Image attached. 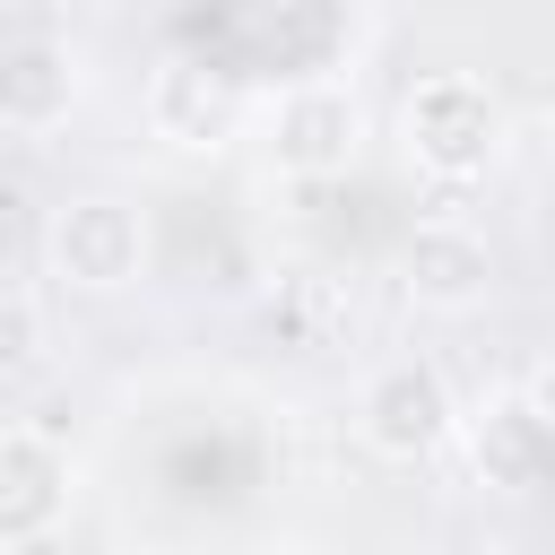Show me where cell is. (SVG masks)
I'll return each instance as SVG.
<instances>
[{
	"label": "cell",
	"instance_id": "obj_3",
	"mask_svg": "<svg viewBox=\"0 0 555 555\" xmlns=\"http://www.w3.org/2000/svg\"><path fill=\"white\" fill-rule=\"evenodd\" d=\"M43 260H52V278L69 295H121L147 269V217L130 199H113V191H78V199L52 208Z\"/></svg>",
	"mask_w": 555,
	"mask_h": 555
},
{
	"label": "cell",
	"instance_id": "obj_11",
	"mask_svg": "<svg viewBox=\"0 0 555 555\" xmlns=\"http://www.w3.org/2000/svg\"><path fill=\"white\" fill-rule=\"evenodd\" d=\"M520 399H529V408H538V416L555 425V356H546V364H538V373L520 382Z\"/></svg>",
	"mask_w": 555,
	"mask_h": 555
},
{
	"label": "cell",
	"instance_id": "obj_8",
	"mask_svg": "<svg viewBox=\"0 0 555 555\" xmlns=\"http://www.w3.org/2000/svg\"><path fill=\"white\" fill-rule=\"evenodd\" d=\"M69 104H78V61H69V43H61V35H17V43L0 52V121H9L17 139H43V130L69 121Z\"/></svg>",
	"mask_w": 555,
	"mask_h": 555
},
{
	"label": "cell",
	"instance_id": "obj_10",
	"mask_svg": "<svg viewBox=\"0 0 555 555\" xmlns=\"http://www.w3.org/2000/svg\"><path fill=\"white\" fill-rule=\"evenodd\" d=\"M43 356V304H35V286L17 278L9 295H0V364H35Z\"/></svg>",
	"mask_w": 555,
	"mask_h": 555
},
{
	"label": "cell",
	"instance_id": "obj_5",
	"mask_svg": "<svg viewBox=\"0 0 555 555\" xmlns=\"http://www.w3.org/2000/svg\"><path fill=\"white\" fill-rule=\"evenodd\" d=\"M69 494H78V468L69 451L43 434V425H0V546L9 555H35L61 520H69Z\"/></svg>",
	"mask_w": 555,
	"mask_h": 555
},
{
	"label": "cell",
	"instance_id": "obj_7",
	"mask_svg": "<svg viewBox=\"0 0 555 555\" xmlns=\"http://www.w3.org/2000/svg\"><path fill=\"white\" fill-rule=\"evenodd\" d=\"M147 130L165 147H182V156H217V147L243 139V87L217 61H191L182 52V61H165L147 78Z\"/></svg>",
	"mask_w": 555,
	"mask_h": 555
},
{
	"label": "cell",
	"instance_id": "obj_4",
	"mask_svg": "<svg viewBox=\"0 0 555 555\" xmlns=\"http://www.w3.org/2000/svg\"><path fill=\"white\" fill-rule=\"evenodd\" d=\"M269 156L278 173L295 182H338L356 156H364V95L347 78H304L278 95V121H269Z\"/></svg>",
	"mask_w": 555,
	"mask_h": 555
},
{
	"label": "cell",
	"instance_id": "obj_6",
	"mask_svg": "<svg viewBox=\"0 0 555 555\" xmlns=\"http://www.w3.org/2000/svg\"><path fill=\"white\" fill-rule=\"evenodd\" d=\"M399 295H408L416 312H442V321L477 312V304L494 295V243H486L477 225H460V217L408 225V243H399Z\"/></svg>",
	"mask_w": 555,
	"mask_h": 555
},
{
	"label": "cell",
	"instance_id": "obj_9",
	"mask_svg": "<svg viewBox=\"0 0 555 555\" xmlns=\"http://www.w3.org/2000/svg\"><path fill=\"white\" fill-rule=\"evenodd\" d=\"M468 451H477V477L486 486H538L546 451H555V425L529 408V399H494L477 425H468Z\"/></svg>",
	"mask_w": 555,
	"mask_h": 555
},
{
	"label": "cell",
	"instance_id": "obj_1",
	"mask_svg": "<svg viewBox=\"0 0 555 555\" xmlns=\"http://www.w3.org/2000/svg\"><path fill=\"white\" fill-rule=\"evenodd\" d=\"M399 147H408V165L434 173V182H477V173L503 156V104H494V87L468 78V69L416 78L408 104H399Z\"/></svg>",
	"mask_w": 555,
	"mask_h": 555
},
{
	"label": "cell",
	"instance_id": "obj_2",
	"mask_svg": "<svg viewBox=\"0 0 555 555\" xmlns=\"http://www.w3.org/2000/svg\"><path fill=\"white\" fill-rule=\"evenodd\" d=\"M460 425H468V416H460V390H451V373H442L434 356H390V364H373L364 390H356V434H364V451L390 460V468L434 460Z\"/></svg>",
	"mask_w": 555,
	"mask_h": 555
}]
</instances>
